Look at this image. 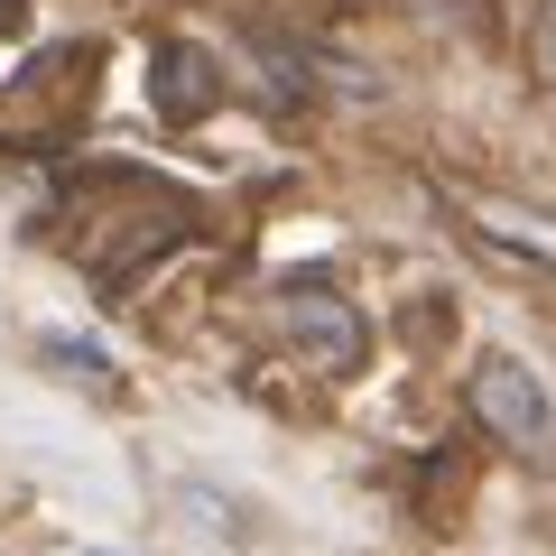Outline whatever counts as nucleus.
<instances>
[{
  "label": "nucleus",
  "instance_id": "f257e3e1",
  "mask_svg": "<svg viewBox=\"0 0 556 556\" xmlns=\"http://www.w3.org/2000/svg\"><path fill=\"white\" fill-rule=\"evenodd\" d=\"M473 417L510 445V455H556V399L538 390V371L510 362V353H482L473 362Z\"/></svg>",
  "mask_w": 556,
  "mask_h": 556
},
{
  "label": "nucleus",
  "instance_id": "f03ea898",
  "mask_svg": "<svg viewBox=\"0 0 556 556\" xmlns=\"http://www.w3.org/2000/svg\"><path fill=\"white\" fill-rule=\"evenodd\" d=\"M278 325H288L298 353H325L334 371H343V362H362V316L334 298V288H288V298H278Z\"/></svg>",
  "mask_w": 556,
  "mask_h": 556
},
{
  "label": "nucleus",
  "instance_id": "7ed1b4c3",
  "mask_svg": "<svg viewBox=\"0 0 556 556\" xmlns=\"http://www.w3.org/2000/svg\"><path fill=\"white\" fill-rule=\"evenodd\" d=\"M464 232L482 251H501L510 269H547L556 278V214H529V204H464Z\"/></svg>",
  "mask_w": 556,
  "mask_h": 556
},
{
  "label": "nucleus",
  "instance_id": "20e7f679",
  "mask_svg": "<svg viewBox=\"0 0 556 556\" xmlns=\"http://www.w3.org/2000/svg\"><path fill=\"white\" fill-rule=\"evenodd\" d=\"M149 93H159V112L167 121H204L223 102V65L204 56L195 38H167L159 47V65H149Z\"/></svg>",
  "mask_w": 556,
  "mask_h": 556
},
{
  "label": "nucleus",
  "instance_id": "39448f33",
  "mask_svg": "<svg viewBox=\"0 0 556 556\" xmlns=\"http://www.w3.org/2000/svg\"><path fill=\"white\" fill-rule=\"evenodd\" d=\"M38 362H47V371H65L75 390H121L112 353H102V343H84V334H38Z\"/></svg>",
  "mask_w": 556,
  "mask_h": 556
},
{
  "label": "nucleus",
  "instance_id": "423d86ee",
  "mask_svg": "<svg viewBox=\"0 0 556 556\" xmlns=\"http://www.w3.org/2000/svg\"><path fill=\"white\" fill-rule=\"evenodd\" d=\"M538 65H547V75H556V0H547V10H538Z\"/></svg>",
  "mask_w": 556,
  "mask_h": 556
},
{
  "label": "nucleus",
  "instance_id": "0eeeda50",
  "mask_svg": "<svg viewBox=\"0 0 556 556\" xmlns=\"http://www.w3.org/2000/svg\"><path fill=\"white\" fill-rule=\"evenodd\" d=\"M10 28H20V0H0V38H10Z\"/></svg>",
  "mask_w": 556,
  "mask_h": 556
},
{
  "label": "nucleus",
  "instance_id": "6e6552de",
  "mask_svg": "<svg viewBox=\"0 0 556 556\" xmlns=\"http://www.w3.org/2000/svg\"><path fill=\"white\" fill-rule=\"evenodd\" d=\"M93 556H112V547H93Z\"/></svg>",
  "mask_w": 556,
  "mask_h": 556
}]
</instances>
